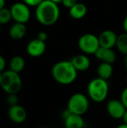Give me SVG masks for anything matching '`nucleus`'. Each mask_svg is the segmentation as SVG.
Returning <instances> with one entry per match:
<instances>
[{
    "mask_svg": "<svg viewBox=\"0 0 127 128\" xmlns=\"http://www.w3.org/2000/svg\"><path fill=\"white\" fill-rule=\"evenodd\" d=\"M87 12V6L82 2H77L69 9V14L70 17L74 20H81L84 18L86 16Z\"/></svg>",
    "mask_w": 127,
    "mask_h": 128,
    "instance_id": "16",
    "label": "nucleus"
},
{
    "mask_svg": "<svg viewBox=\"0 0 127 128\" xmlns=\"http://www.w3.org/2000/svg\"><path fill=\"white\" fill-rule=\"evenodd\" d=\"M22 79L19 74L11 70L1 73V88L8 94H17L22 88Z\"/></svg>",
    "mask_w": 127,
    "mask_h": 128,
    "instance_id": "4",
    "label": "nucleus"
},
{
    "mask_svg": "<svg viewBox=\"0 0 127 128\" xmlns=\"http://www.w3.org/2000/svg\"><path fill=\"white\" fill-rule=\"evenodd\" d=\"M118 36V35H117V34L111 29L103 31L98 36L100 46L106 48H113L116 46Z\"/></svg>",
    "mask_w": 127,
    "mask_h": 128,
    "instance_id": "11",
    "label": "nucleus"
},
{
    "mask_svg": "<svg viewBox=\"0 0 127 128\" xmlns=\"http://www.w3.org/2000/svg\"><path fill=\"white\" fill-rule=\"evenodd\" d=\"M5 5V0H0V10L4 8Z\"/></svg>",
    "mask_w": 127,
    "mask_h": 128,
    "instance_id": "29",
    "label": "nucleus"
},
{
    "mask_svg": "<svg viewBox=\"0 0 127 128\" xmlns=\"http://www.w3.org/2000/svg\"><path fill=\"white\" fill-rule=\"evenodd\" d=\"M18 97L16 94H8L7 96V104L9 106L18 104Z\"/></svg>",
    "mask_w": 127,
    "mask_h": 128,
    "instance_id": "21",
    "label": "nucleus"
},
{
    "mask_svg": "<svg viewBox=\"0 0 127 128\" xmlns=\"http://www.w3.org/2000/svg\"><path fill=\"white\" fill-rule=\"evenodd\" d=\"M46 43L36 38L29 41L26 46V52L27 53L34 58L40 57L46 51Z\"/></svg>",
    "mask_w": 127,
    "mask_h": 128,
    "instance_id": "10",
    "label": "nucleus"
},
{
    "mask_svg": "<svg viewBox=\"0 0 127 128\" xmlns=\"http://www.w3.org/2000/svg\"><path fill=\"white\" fill-rule=\"evenodd\" d=\"M78 46L80 50L87 55H94L100 47L98 37L91 33L82 34L78 40Z\"/></svg>",
    "mask_w": 127,
    "mask_h": 128,
    "instance_id": "6",
    "label": "nucleus"
},
{
    "mask_svg": "<svg viewBox=\"0 0 127 128\" xmlns=\"http://www.w3.org/2000/svg\"><path fill=\"white\" fill-rule=\"evenodd\" d=\"M115 46L121 53L124 56H127V33L124 32L118 36Z\"/></svg>",
    "mask_w": 127,
    "mask_h": 128,
    "instance_id": "19",
    "label": "nucleus"
},
{
    "mask_svg": "<svg viewBox=\"0 0 127 128\" xmlns=\"http://www.w3.org/2000/svg\"><path fill=\"white\" fill-rule=\"evenodd\" d=\"M1 73H0V88H1Z\"/></svg>",
    "mask_w": 127,
    "mask_h": 128,
    "instance_id": "33",
    "label": "nucleus"
},
{
    "mask_svg": "<svg viewBox=\"0 0 127 128\" xmlns=\"http://www.w3.org/2000/svg\"><path fill=\"white\" fill-rule=\"evenodd\" d=\"M122 103L124 104V105L125 106V107L127 109V87L125 88L123 92H121V99H120Z\"/></svg>",
    "mask_w": 127,
    "mask_h": 128,
    "instance_id": "24",
    "label": "nucleus"
},
{
    "mask_svg": "<svg viewBox=\"0 0 127 128\" xmlns=\"http://www.w3.org/2000/svg\"><path fill=\"white\" fill-rule=\"evenodd\" d=\"M27 32L25 24L15 22L9 29V36L13 40H20L23 38Z\"/></svg>",
    "mask_w": 127,
    "mask_h": 128,
    "instance_id": "14",
    "label": "nucleus"
},
{
    "mask_svg": "<svg viewBox=\"0 0 127 128\" xmlns=\"http://www.w3.org/2000/svg\"><path fill=\"white\" fill-rule=\"evenodd\" d=\"M67 109L73 114L83 116L89 109V99L82 93H75L69 98Z\"/></svg>",
    "mask_w": 127,
    "mask_h": 128,
    "instance_id": "5",
    "label": "nucleus"
},
{
    "mask_svg": "<svg viewBox=\"0 0 127 128\" xmlns=\"http://www.w3.org/2000/svg\"><path fill=\"white\" fill-rule=\"evenodd\" d=\"M50 1H52V2H53L54 3H55V4H59V3H61L62 2V0H50Z\"/></svg>",
    "mask_w": 127,
    "mask_h": 128,
    "instance_id": "31",
    "label": "nucleus"
},
{
    "mask_svg": "<svg viewBox=\"0 0 127 128\" xmlns=\"http://www.w3.org/2000/svg\"><path fill=\"white\" fill-rule=\"evenodd\" d=\"M12 20L10 9L3 8L0 10V25H6Z\"/></svg>",
    "mask_w": 127,
    "mask_h": 128,
    "instance_id": "20",
    "label": "nucleus"
},
{
    "mask_svg": "<svg viewBox=\"0 0 127 128\" xmlns=\"http://www.w3.org/2000/svg\"><path fill=\"white\" fill-rule=\"evenodd\" d=\"M122 120H123V123L127 124V110L125 111V113H124V116L122 118Z\"/></svg>",
    "mask_w": 127,
    "mask_h": 128,
    "instance_id": "28",
    "label": "nucleus"
},
{
    "mask_svg": "<svg viewBox=\"0 0 127 128\" xmlns=\"http://www.w3.org/2000/svg\"><path fill=\"white\" fill-rule=\"evenodd\" d=\"M77 0H62L61 4L67 8H72L74 4L77 3Z\"/></svg>",
    "mask_w": 127,
    "mask_h": 128,
    "instance_id": "23",
    "label": "nucleus"
},
{
    "mask_svg": "<svg viewBox=\"0 0 127 128\" xmlns=\"http://www.w3.org/2000/svg\"><path fill=\"white\" fill-rule=\"evenodd\" d=\"M7 116L9 119L15 124L23 123L27 118V112L24 107L16 104L9 106L7 110Z\"/></svg>",
    "mask_w": 127,
    "mask_h": 128,
    "instance_id": "9",
    "label": "nucleus"
},
{
    "mask_svg": "<svg viewBox=\"0 0 127 128\" xmlns=\"http://www.w3.org/2000/svg\"><path fill=\"white\" fill-rule=\"evenodd\" d=\"M97 74H98V77L100 78H102L106 80H109L113 74L112 64L106 62H102L98 66Z\"/></svg>",
    "mask_w": 127,
    "mask_h": 128,
    "instance_id": "17",
    "label": "nucleus"
},
{
    "mask_svg": "<svg viewBox=\"0 0 127 128\" xmlns=\"http://www.w3.org/2000/svg\"><path fill=\"white\" fill-rule=\"evenodd\" d=\"M37 38L43 42H46L48 39V34L45 32H40L37 35Z\"/></svg>",
    "mask_w": 127,
    "mask_h": 128,
    "instance_id": "25",
    "label": "nucleus"
},
{
    "mask_svg": "<svg viewBox=\"0 0 127 128\" xmlns=\"http://www.w3.org/2000/svg\"><path fill=\"white\" fill-rule=\"evenodd\" d=\"M12 20L15 22H20L25 24L31 17V12L29 6L24 2H16L10 8Z\"/></svg>",
    "mask_w": 127,
    "mask_h": 128,
    "instance_id": "7",
    "label": "nucleus"
},
{
    "mask_svg": "<svg viewBox=\"0 0 127 128\" xmlns=\"http://www.w3.org/2000/svg\"><path fill=\"white\" fill-rule=\"evenodd\" d=\"M123 28H124V32L126 33H127V16H126V17L124 20V22H123Z\"/></svg>",
    "mask_w": 127,
    "mask_h": 128,
    "instance_id": "27",
    "label": "nucleus"
},
{
    "mask_svg": "<svg viewBox=\"0 0 127 128\" xmlns=\"http://www.w3.org/2000/svg\"><path fill=\"white\" fill-rule=\"evenodd\" d=\"M0 33H1V25H0Z\"/></svg>",
    "mask_w": 127,
    "mask_h": 128,
    "instance_id": "34",
    "label": "nucleus"
},
{
    "mask_svg": "<svg viewBox=\"0 0 127 128\" xmlns=\"http://www.w3.org/2000/svg\"><path fill=\"white\" fill-rule=\"evenodd\" d=\"M43 0H23V2L29 7H37Z\"/></svg>",
    "mask_w": 127,
    "mask_h": 128,
    "instance_id": "22",
    "label": "nucleus"
},
{
    "mask_svg": "<svg viewBox=\"0 0 127 128\" xmlns=\"http://www.w3.org/2000/svg\"><path fill=\"white\" fill-rule=\"evenodd\" d=\"M116 128H127V124H124V123H123V124H121L118 125V126Z\"/></svg>",
    "mask_w": 127,
    "mask_h": 128,
    "instance_id": "30",
    "label": "nucleus"
},
{
    "mask_svg": "<svg viewBox=\"0 0 127 128\" xmlns=\"http://www.w3.org/2000/svg\"><path fill=\"white\" fill-rule=\"evenodd\" d=\"M96 58L102 62L113 64L117 59V55L113 50V48H106L100 46L94 54Z\"/></svg>",
    "mask_w": 127,
    "mask_h": 128,
    "instance_id": "12",
    "label": "nucleus"
},
{
    "mask_svg": "<svg viewBox=\"0 0 127 128\" xmlns=\"http://www.w3.org/2000/svg\"><path fill=\"white\" fill-rule=\"evenodd\" d=\"M78 71L71 61H61L55 63L52 68V76L59 84L67 86L75 82Z\"/></svg>",
    "mask_w": 127,
    "mask_h": 128,
    "instance_id": "2",
    "label": "nucleus"
},
{
    "mask_svg": "<svg viewBox=\"0 0 127 128\" xmlns=\"http://www.w3.org/2000/svg\"><path fill=\"white\" fill-rule=\"evenodd\" d=\"M106 110L109 115L114 119H122L127 108L121 100H110L106 105Z\"/></svg>",
    "mask_w": 127,
    "mask_h": 128,
    "instance_id": "8",
    "label": "nucleus"
},
{
    "mask_svg": "<svg viewBox=\"0 0 127 128\" xmlns=\"http://www.w3.org/2000/svg\"><path fill=\"white\" fill-rule=\"evenodd\" d=\"M124 65H125V68L127 70V56H125V58H124Z\"/></svg>",
    "mask_w": 127,
    "mask_h": 128,
    "instance_id": "32",
    "label": "nucleus"
},
{
    "mask_svg": "<svg viewBox=\"0 0 127 128\" xmlns=\"http://www.w3.org/2000/svg\"><path fill=\"white\" fill-rule=\"evenodd\" d=\"M70 61L78 72L85 71L91 66V61L85 54L75 56Z\"/></svg>",
    "mask_w": 127,
    "mask_h": 128,
    "instance_id": "13",
    "label": "nucleus"
},
{
    "mask_svg": "<svg viewBox=\"0 0 127 128\" xmlns=\"http://www.w3.org/2000/svg\"><path fill=\"white\" fill-rule=\"evenodd\" d=\"M5 66H6L5 59H4V58L2 56L0 55V73H1L4 70Z\"/></svg>",
    "mask_w": 127,
    "mask_h": 128,
    "instance_id": "26",
    "label": "nucleus"
},
{
    "mask_svg": "<svg viewBox=\"0 0 127 128\" xmlns=\"http://www.w3.org/2000/svg\"><path fill=\"white\" fill-rule=\"evenodd\" d=\"M25 62L24 58L20 56H13L9 63V66H10V70L19 74L20 72H22L23 70V69L25 68Z\"/></svg>",
    "mask_w": 127,
    "mask_h": 128,
    "instance_id": "18",
    "label": "nucleus"
},
{
    "mask_svg": "<svg viewBox=\"0 0 127 128\" xmlns=\"http://www.w3.org/2000/svg\"><path fill=\"white\" fill-rule=\"evenodd\" d=\"M64 122L65 128H83L85 127V120L82 116L71 113Z\"/></svg>",
    "mask_w": 127,
    "mask_h": 128,
    "instance_id": "15",
    "label": "nucleus"
},
{
    "mask_svg": "<svg viewBox=\"0 0 127 128\" xmlns=\"http://www.w3.org/2000/svg\"><path fill=\"white\" fill-rule=\"evenodd\" d=\"M87 92L89 98L96 103H101L104 101L109 94V86L108 80L100 77L91 80L87 88Z\"/></svg>",
    "mask_w": 127,
    "mask_h": 128,
    "instance_id": "3",
    "label": "nucleus"
},
{
    "mask_svg": "<svg viewBox=\"0 0 127 128\" xmlns=\"http://www.w3.org/2000/svg\"><path fill=\"white\" fill-rule=\"evenodd\" d=\"M35 16L41 25L50 26L58 20L60 17V8L58 4L50 0H43L36 7Z\"/></svg>",
    "mask_w": 127,
    "mask_h": 128,
    "instance_id": "1",
    "label": "nucleus"
}]
</instances>
